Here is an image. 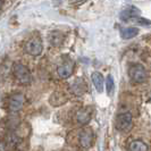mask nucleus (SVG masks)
<instances>
[{
  "mask_svg": "<svg viewBox=\"0 0 151 151\" xmlns=\"http://www.w3.org/2000/svg\"><path fill=\"white\" fill-rule=\"evenodd\" d=\"M129 76L134 83H143L147 80V69L141 64H133L129 67Z\"/></svg>",
  "mask_w": 151,
  "mask_h": 151,
  "instance_id": "nucleus-1",
  "label": "nucleus"
},
{
  "mask_svg": "<svg viewBox=\"0 0 151 151\" xmlns=\"http://www.w3.org/2000/svg\"><path fill=\"white\" fill-rule=\"evenodd\" d=\"M13 72H14V75L17 78V81L21 84H24V85H27V84L31 83L32 81V76H31V73L29 70V68L26 67L25 65L23 64H15L14 67H13Z\"/></svg>",
  "mask_w": 151,
  "mask_h": 151,
  "instance_id": "nucleus-2",
  "label": "nucleus"
},
{
  "mask_svg": "<svg viewBox=\"0 0 151 151\" xmlns=\"http://www.w3.org/2000/svg\"><path fill=\"white\" fill-rule=\"evenodd\" d=\"M132 123H133V117L129 113L119 114L116 117L115 127L119 132H129L132 129Z\"/></svg>",
  "mask_w": 151,
  "mask_h": 151,
  "instance_id": "nucleus-3",
  "label": "nucleus"
},
{
  "mask_svg": "<svg viewBox=\"0 0 151 151\" xmlns=\"http://www.w3.org/2000/svg\"><path fill=\"white\" fill-rule=\"evenodd\" d=\"M43 45L42 41L39 37H34L27 40V42L25 43V52L31 55V56H39L42 52Z\"/></svg>",
  "mask_w": 151,
  "mask_h": 151,
  "instance_id": "nucleus-4",
  "label": "nucleus"
},
{
  "mask_svg": "<svg viewBox=\"0 0 151 151\" xmlns=\"http://www.w3.org/2000/svg\"><path fill=\"white\" fill-rule=\"evenodd\" d=\"M24 101H25V98L22 93H17V94H14L12 96L10 99H9V110L13 111V113H17L19 111L23 108V105H24Z\"/></svg>",
  "mask_w": 151,
  "mask_h": 151,
  "instance_id": "nucleus-5",
  "label": "nucleus"
},
{
  "mask_svg": "<svg viewBox=\"0 0 151 151\" xmlns=\"http://www.w3.org/2000/svg\"><path fill=\"white\" fill-rule=\"evenodd\" d=\"M73 69H74V63L72 60H66L58 66L57 73L60 78H68L73 74Z\"/></svg>",
  "mask_w": 151,
  "mask_h": 151,
  "instance_id": "nucleus-6",
  "label": "nucleus"
},
{
  "mask_svg": "<svg viewBox=\"0 0 151 151\" xmlns=\"http://www.w3.org/2000/svg\"><path fill=\"white\" fill-rule=\"evenodd\" d=\"M78 142H80V145L83 148H90L92 145V142H93L92 131L89 129H83L78 135Z\"/></svg>",
  "mask_w": 151,
  "mask_h": 151,
  "instance_id": "nucleus-7",
  "label": "nucleus"
},
{
  "mask_svg": "<svg viewBox=\"0 0 151 151\" xmlns=\"http://www.w3.org/2000/svg\"><path fill=\"white\" fill-rule=\"evenodd\" d=\"M140 15V10L135 7H129L126 9H124L121 13V19L124 21V22H127V21H131V19H134L135 17H139Z\"/></svg>",
  "mask_w": 151,
  "mask_h": 151,
  "instance_id": "nucleus-8",
  "label": "nucleus"
},
{
  "mask_svg": "<svg viewBox=\"0 0 151 151\" xmlns=\"http://www.w3.org/2000/svg\"><path fill=\"white\" fill-rule=\"evenodd\" d=\"M72 91L76 96H82L84 92L86 91V84L84 83V81L82 78L78 77L72 84Z\"/></svg>",
  "mask_w": 151,
  "mask_h": 151,
  "instance_id": "nucleus-9",
  "label": "nucleus"
},
{
  "mask_svg": "<svg viewBox=\"0 0 151 151\" xmlns=\"http://www.w3.org/2000/svg\"><path fill=\"white\" fill-rule=\"evenodd\" d=\"M91 119V111L90 109H88V108H83V109H81V110H78L77 114H76V121L78 122L80 124H88Z\"/></svg>",
  "mask_w": 151,
  "mask_h": 151,
  "instance_id": "nucleus-10",
  "label": "nucleus"
},
{
  "mask_svg": "<svg viewBox=\"0 0 151 151\" xmlns=\"http://www.w3.org/2000/svg\"><path fill=\"white\" fill-rule=\"evenodd\" d=\"M91 78H92V82L94 84L97 91L99 93H101L104 91V76H102V74L99 72H94V73H92Z\"/></svg>",
  "mask_w": 151,
  "mask_h": 151,
  "instance_id": "nucleus-11",
  "label": "nucleus"
},
{
  "mask_svg": "<svg viewBox=\"0 0 151 151\" xmlns=\"http://www.w3.org/2000/svg\"><path fill=\"white\" fill-rule=\"evenodd\" d=\"M129 151H148L149 150V147L148 144L144 143L143 141L141 140H133L131 143H129Z\"/></svg>",
  "mask_w": 151,
  "mask_h": 151,
  "instance_id": "nucleus-12",
  "label": "nucleus"
},
{
  "mask_svg": "<svg viewBox=\"0 0 151 151\" xmlns=\"http://www.w3.org/2000/svg\"><path fill=\"white\" fill-rule=\"evenodd\" d=\"M63 41H64V35L61 32L55 31V32H51V34L49 35V42L55 47L60 45L63 43Z\"/></svg>",
  "mask_w": 151,
  "mask_h": 151,
  "instance_id": "nucleus-13",
  "label": "nucleus"
},
{
  "mask_svg": "<svg viewBox=\"0 0 151 151\" xmlns=\"http://www.w3.org/2000/svg\"><path fill=\"white\" fill-rule=\"evenodd\" d=\"M139 33V29L136 27H125L121 30V37L124 40H129V39H132L136 37Z\"/></svg>",
  "mask_w": 151,
  "mask_h": 151,
  "instance_id": "nucleus-14",
  "label": "nucleus"
},
{
  "mask_svg": "<svg viewBox=\"0 0 151 151\" xmlns=\"http://www.w3.org/2000/svg\"><path fill=\"white\" fill-rule=\"evenodd\" d=\"M114 88H115V83H114V78L111 75H108L106 81V89H107V93L109 96H111L114 92Z\"/></svg>",
  "mask_w": 151,
  "mask_h": 151,
  "instance_id": "nucleus-15",
  "label": "nucleus"
},
{
  "mask_svg": "<svg viewBox=\"0 0 151 151\" xmlns=\"http://www.w3.org/2000/svg\"><path fill=\"white\" fill-rule=\"evenodd\" d=\"M133 21L136 23H139V24H141V25H150L151 24V21L144 19V18H141V17H135Z\"/></svg>",
  "mask_w": 151,
  "mask_h": 151,
  "instance_id": "nucleus-16",
  "label": "nucleus"
}]
</instances>
